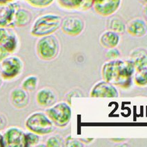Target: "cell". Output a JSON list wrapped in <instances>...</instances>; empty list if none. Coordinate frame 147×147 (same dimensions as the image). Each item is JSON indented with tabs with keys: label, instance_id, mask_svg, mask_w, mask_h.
Segmentation results:
<instances>
[{
	"label": "cell",
	"instance_id": "1",
	"mask_svg": "<svg viewBox=\"0 0 147 147\" xmlns=\"http://www.w3.org/2000/svg\"><path fill=\"white\" fill-rule=\"evenodd\" d=\"M134 73V66L130 59L109 60L104 63L102 68L104 80L124 89L131 86Z\"/></svg>",
	"mask_w": 147,
	"mask_h": 147
},
{
	"label": "cell",
	"instance_id": "2",
	"mask_svg": "<svg viewBox=\"0 0 147 147\" xmlns=\"http://www.w3.org/2000/svg\"><path fill=\"white\" fill-rule=\"evenodd\" d=\"M62 18L55 13H46L34 20L30 30V35L35 37L53 35L61 27Z\"/></svg>",
	"mask_w": 147,
	"mask_h": 147
},
{
	"label": "cell",
	"instance_id": "3",
	"mask_svg": "<svg viewBox=\"0 0 147 147\" xmlns=\"http://www.w3.org/2000/svg\"><path fill=\"white\" fill-rule=\"evenodd\" d=\"M36 54L43 61H52L59 55L60 43L54 35L39 37L35 45Z\"/></svg>",
	"mask_w": 147,
	"mask_h": 147
},
{
	"label": "cell",
	"instance_id": "4",
	"mask_svg": "<svg viewBox=\"0 0 147 147\" xmlns=\"http://www.w3.org/2000/svg\"><path fill=\"white\" fill-rule=\"evenodd\" d=\"M25 126L28 131L40 136H47L54 132L55 125L46 113L35 111L32 113L25 120Z\"/></svg>",
	"mask_w": 147,
	"mask_h": 147
},
{
	"label": "cell",
	"instance_id": "5",
	"mask_svg": "<svg viewBox=\"0 0 147 147\" xmlns=\"http://www.w3.org/2000/svg\"><path fill=\"white\" fill-rule=\"evenodd\" d=\"M24 61L20 57L9 55L0 62V75L4 81H13L22 74Z\"/></svg>",
	"mask_w": 147,
	"mask_h": 147
},
{
	"label": "cell",
	"instance_id": "6",
	"mask_svg": "<svg viewBox=\"0 0 147 147\" xmlns=\"http://www.w3.org/2000/svg\"><path fill=\"white\" fill-rule=\"evenodd\" d=\"M46 113L53 123L55 126L64 128L69 124L72 117L71 106L64 102L55 103L47 108Z\"/></svg>",
	"mask_w": 147,
	"mask_h": 147
},
{
	"label": "cell",
	"instance_id": "7",
	"mask_svg": "<svg viewBox=\"0 0 147 147\" xmlns=\"http://www.w3.org/2000/svg\"><path fill=\"white\" fill-rule=\"evenodd\" d=\"M60 28L66 35L77 37L81 35L84 30L85 22L81 17L68 15L62 18Z\"/></svg>",
	"mask_w": 147,
	"mask_h": 147
},
{
	"label": "cell",
	"instance_id": "8",
	"mask_svg": "<svg viewBox=\"0 0 147 147\" xmlns=\"http://www.w3.org/2000/svg\"><path fill=\"white\" fill-rule=\"evenodd\" d=\"M26 132L18 126H11L5 130L4 138V146L26 147Z\"/></svg>",
	"mask_w": 147,
	"mask_h": 147
},
{
	"label": "cell",
	"instance_id": "9",
	"mask_svg": "<svg viewBox=\"0 0 147 147\" xmlns=\"http://www.w3.org/2000/svg\"><path fill=\"white\" fill-rule=\"evenodd\" d=\"M90 96L94 98H117L119 92L115 86L103 80L94 85Z\"/></svg>",
	"mask_w": 147,
	"mask_h": 147
},
{
	"label": "cell",
	"instance_id": "10",
	"mask_svg": "<svg viewBox=\"0 0 147 147\" xmlns=\"http://www.w3.org/2000/svg\"><path fill=\"white\" fill-rule=\"evenodd\" d=\"M121 4L122 0H94L93 8L97 14L108 18L118 11Z\"/></svg>",
	"mask_w": 147,
	"mask_h": 147
},
{
	"label": "cell",
	"instance_id": "11",
	"mask_svg": "<svg viewBox=\"0 0 147 147\" xmlns=\"http://www.w3.org/2000/svg\"><path fill=\"white\" fill-rule=\"evenodd\" d=\"M20 7V4L15 1L0 6V27L15 28V15Z\"/></svg>",
	"mask_w": 147,
	"mask_h": 147
},
{
	"label": "cell",
	"instance_id": "12",
	"mask_svg": "<svg viewBox=\"0 0 147 147\" xmlns=\"http://www.w3.org/2000/svg\"><path fill=\"white\" fill-rule=\"evenodd\" d=\"M30 95L29 93L22 88H13L10 93V102L15 109H24L30 104Z\"/></svg>",
	"mask_w": 147,
	"mask_h": 147
},
{
	"label": "cell",
	"instance_id": "13",
	"mask_svg": "<svg viewBox=\"0 0 147 147\" xmlns=\"http://www.w3.org/2000/svg\"><path fill=\"white\" fill-rule=\"evenodd\" d=\"M94 0H57L61 8L68 11H87L93 8Z\"/></svg>",
	"mask_w": 147,
	"mask_h": 147
},
{
	"label": "cell",
	"instance_id": "14",
	"mask_svg": "<svg viewBox=\"0 0 147 147\" xmlns=\"http://www.w3.org/2000/svg\"><path fill=\"white\" fill-rule=\"evenodd\" d=\"M126 31L133 37H144L147 33L146 22L142 18L133 19L126 24Z\"/></svg>",
	"mask_w": 147,
	"mask_h": 147
},
{
	"label": "cell",
	"instance_id": "15",
	"mask_svg": "<svg viewBox=\"0 0 147 147\" xmlns=\"http://www.w3.org/2000/svg\"><path fill=\"white\" fill-rule=\"evenodd\" d=\"M35 100L40 107L47 109L57 102V96L51 88H42L36 93Z\"/></svg>",
	"mask_w": 147,
	"mask_h": 147
},
{
	"label": "cell",
	"instance_id": "16",
	"mask_svg": "<svg viewBox=\"0 0 147 147\" xmlns=\"http://www.w3.org/2000/svg\"><path fill=\"white\" fill-rule=\"evenodd\" d=\"M147 52L144 48H138L130 53V60L132 61L135 72L147 71Z\"/></svg>",
	"mask_w": 147,
	"mask_h": 147
},
{
	"label": "cell",
	"instance_id": "17",
	"mask_svg": "<svg viewBox=\"0 0 147 147\" xmlns=\"http://www.w3.org/2000/svg\"><path fill=\"white\" fill-rule=\"evenodd\" d=\"M120 42V36L118 33L107 30L101 34L100 43L102 47L106 49L115 48Z\"/></svg>",
	"mask_w": 147,
	"mask_h": 147
},
{
	"label": "cell",
	"instance_id": "18",
	"mask_svg": "<svg viewBox=\"0 0 147 147\" xmlns=\"http://www.w3.org/2000/svg\"><path fill=\"white\" fill-rule=\"evenodd\" d=\"M32 20V13L28 10L20 7L17 10L14 18L15 28H24L31 23Z\"/></svg>",
	"mask_w": 147,
	"mask_h": 147
},
{
	"label": "cell",
	"instance_id": "19",
	"mask_svg": "<svg viewBox=\"0 0 147 147\" xmlns=\"http://www.w3.org/2000/svg\"><path fill=\"white\" fill-rule=\"evenodd\" d=\"M107 20V27L109 30L117 32L119 35L123 34L126 31V24L124 20L119 17L110 16Z\"/></svg>",
	"mask_w": 147,
	"mask_h": 147
},
{
	"label": "cell",
	"instance_id": "20",
	"mask_svg": "<svg viewBox=\"0 0 147 147\" xmlns=\"http://www.w3.org/2000/svg\"><path fill=\"white\" fill-rule=\"evenodd\" d=\"M1 47L4 48L10 55L14 54L18 51L20 47V39L13 29L12 30L10 35L8 36L7 40Z\"/></svg>",
	"mask_w": 147,
	"mask_h": 147
},
{
	"label": "cell",
	"instance_id": "21",
	"mask_svg": "<svg viewBox=\"0 0 147 147\" xmlns=\"http://www.w3.org/2000/svg\"><path fill=\"white\" fill-rule=\"evenodd\" d=\"M39 85V78L35 75H30L26 77L21 84V88L28 93L34 92Z\"/></svg>",
	"mask_w": 147,
	"mask_h": 147
},
{
	"label": "cell",
	"instance_id": "22",
	"mask_svg": "<svg viewBox=\"0 0 147 147\" xmlns=\"http://www.w3.org/2000/svg\"><path fill=\"white\" fill-rule=\"evenodd\" d=\"M41 141V136L31 131L26 132L25 144L26 147L38 146Z\"/></svg>",
	"mask_w": 147,
	"mask_h": 147
},
{
	"label": "cell",
	"instance_id": "23",
	"mask_svg": "<svg viewBox=\"0 0 147 147\" xmlns=\"http://www.w3.org/2000/svg\"><path fill=\"white\" fill-rule=\"evenodd\" d=\"M147 71L135 72L133 79L135 84L138 86L146 87L147 85Z\"/></svg>",
	"mask_w": 147,
	"mask_h": 147
},
{
	"label": "cell",
	"instance_id": "24",
	"mask_svg": "<svg viewBox=\"0 0 147 147\" xmlns=\"http://www.w3.org/2000/svg\"><path fill=\"white\" fill-rule=\"evenodd\" d=\"M64 145V140L59 135H55L49 137L47 140L45 146L50 147H59Z\"/></svg>",
	"mask_w": 147,
	"mask_h": 147
},
{
	"label": "cell",
	"instance_id": "25",
	"mask_svg": "<svg viewBox=\"0 0 147 147\" xmlns=\"http://www.w3.org/2000/svg\"><path fill=\"white\" fill-rule=\"evenodd\" d=\"M32 7L36 8H44L51 6L55 0H25Z\"/></svg>",
	"mask_w": 147,
	"mask_h": 147
},
{
	"label": "cell",
	"instance_id": "26",
	"mask_svg": "<svg viewBox=\"0 0 147 147\" xmlns=\"http://www.w3.org/2000/svg\"><path fill=\"white\" fill-rule=\"evenodd\" d=\"M13 28H4L0 27V46H2L6 40H7L8 36Z\"/></svg>",
	"mask_w": 147,
	"mask_h": 147
},
{
	"label": "cell",
	"instance_id": "27",
	"mask_svg": "<svg viewBox=\"0 0 147 147\" xmlns=\"http://www.w3.org/2000/svg\"><path fill=\"white\" fill-rule=\"evenodd\" d=\"M107 52L106 53V57H107L109 60H113V59H119L121 55V53L117 48H113V49H107Z\"/></svg>",
	"mask_w": 147,
	"mask_h": 147
},
{
	"label": "cell",
	"instance_id": "28",
	"mask_svg": "<svg viewBox=\"0 0 147 147\" xmlns=\"http://www.w3.org/2000/svg\"><path fill=\"white\" fill-rule=\"evenodd\" d=\"M65 146H84V144L80 140L74 139L69 136L65 140Z\"/></svg>",
	"mask_w": 147,
	"mask_h": 147
},
{
	"label": "cell",
	"instance_id": "29",
	"mask_svg": "<svg viewBox=\"0 0 147 147\" xmlns=\"http://www.w3.org/2000/svg\"><path fill=\"white\" fill-rule=\"evenodd\" d=\"M8 119L4 114L0 113V131H4L8 126Z\"/></svg>",
	"mask_w": 147,
	"mask_h": 147
},
{
	"label": "cell",
	"instance_id": "30",
	"mask_svg": "<svg viewBox=\"0 0 147 147\" xmlns=\"http://www.w3.org/2000/svg\"><path fill=\"white\" fill-rule=\"evenodd\" d=\"M9 53L6 51L2 47L0 46V62L3 60V59H5L7 56L9 55Z\"/></svg>",
	"mask_w": 147,
	"mask_h": 147
},
{
	"label": "cell",
	"instance_id": "31",
	"mask_svg": "<svg viewBox=\"0 0 147 147\" xmlns=\"http://www.w3.org/2000/svg\"><path fill=\"white\" fill-rule=\"evenodd\" d=\"M15 0H0V6L1 5H4L9 4V3L14 2Z\"/></svg>",
	"mask_w": 147,
	"mask_h": 147
},
{
	"label": "cell",
	"instance_id": "32",
	"mask_svg": "<svg viewBox=\"0 0 147 147\" xmlns=\"http://www.w3.org/2000/svg\"><path fill=\"white\" fill-rule=\"evenodd\" d=\"M4 138H3V134L0 132V147H4Z\"/></svg>",
	"mask_w": 147,
	"mask_h": 147
},
{
	"label": "cell",
	"instance_id": "33",
	"mask_svg": "<svg viewBox=\"0 0 147 147\" xmlns=\"http://www.w3.org/2000/svg\"><path fill=\"white\" fill-rule=\"evenodd\" d=\"M4 79H3L2 77H1V75H0V89H1V87L3 86V84H4Z\"/></svg>",
	"mask_w": 147,
	"mask_h": 147
},
{
	"label": "cell",
	"instance_id": "34",
	"mask_svg": "<svg viewBox=\"0 0 147 147\" xmlns=\"http://www.w3.org/2000/svg\"><path fill=\"white\" fill-rule=\"evenodd\" d=\"M140 2L142 3V4H143L144 6H146V2H147V0H140Z\"/></svg>",
	"mask_w": 147,
	"mask_h": 147
}]
</instances>
